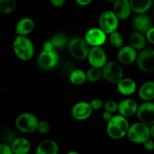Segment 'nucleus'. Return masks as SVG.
Wrapping results in <instances>:
<instances>
[{
  "mask_svg": "<svg viewBox=\"0 0 154 154\" xmlns=\"http://www.w3.org/2000/svg\"><path fill=\"white\" fill-rule=\"evenodd\" d=\"M43 50L44 51H54V50H56L55 47H54L52 41L48 40V41H46V42H44Z\"/></svg>",
  "mask_w": 154,
  "mask_h": 154,
  "instance_id": "nucleus-36",
  "label": "nucleus"
},
{
  "mask_svg": "<svg viewBox=\"0 0 154 154\" xmlns=\"http://www.w3.org/2000/svg\"><path fill=\"white\" fill-rule=\"evenodd\" d=\"M51 5L55 8H61L65 5L66 0H49Z\"/></svg>",
  "mask_w": 154,
  "mask_h": 154,
  "instance_id": "nucleus-37",
  "label": "nucleus"
},
{
  "mask_svg": "<svg viewBox=\"0 0 154 154\" xmlns=\"http://www.w3.org/2000/svg\"><path fill=\"white\" fill-rule=\"evenodd\" d=\"M147 38L143 33L135 32L129 38V45L133 47L137 51H142L147 46Z\"/></svg>",
  "mask_w": 154,
  "mask_h": 154,
  "instance_id": "nucleus-23",
  "label": "nucleus"
},
{
  "mask_svg": "<svg viewBox=\"0 0 154 154\" xmlns=\"http://www.w3.org/2000/svg\"><path fill=\"white\" fill-rule=\"evenodd\" d=\"M13 51L20 60L29 61L35 54L34 44L27 36H17L13 42Z\"/></svg>",
  "mask_w": 154,
  "mask_h": 154,
  "instance_id": "nucleus-2",
  "label": "nucleus"
},
{
  "mask_svg": "<svg viewBox=\"0 0 154 154\" xmlns=\"http://www.w3.org/2000/svg\"><path fill=\"white\" fill-rule=\"evenodd\" d=\"M150 137L154 140V125L150 126Z\"/></svg>",
  "mask_w": 154,
  "mask_h": 154,
  "instance_id": "nucleus-40",
  "label": "nucleus"
},
{
  "mask_svg": "<svg viewBox=\"0 0 154 154\" xmlns=\"http://www.w3.org/2000/svg\"><path fill=\"white\" fill-rule=\"evenodd\" d=\"M118 105L119 103L116 102L114 100H108L104 104V109L106 111L114 113L116 112H118Z\"/></svg>",
  "mask_w": 154,
  "mask_h": 154,
  "instance_id": "nucleus-30",
  "label": "nucleus"
},
{
  "mask_svg": "<svg viewBox=\"0 0 154 154\" xmlns=\"http://www.w3.org/2000/svg\"><path fill=\"white\" fill-rule=\"evenodd\" d=\"M153 77H154V72H153Z\"/></svg>",
  "mask_w": 154,
  "mask_h": 154,
  "instance_id": "nucleus-43",
  "label": "nucleus"
},
{
  "mask_svg": "<svg viewBox=\"0 0 154 154\" xmlns=\"http://www.w3.org/2000/svg\"><path fill=\"white\" fill-rule=\"evenodd\" d=\"M117 85V90L124 96H130L137 90V84L134 79L131 78H123Z\"/></svg>",
  "mask_w": 154,
  "mask_h": 154,
  "instance_id": "nucleus-20",
  "label": "nucleus"
},
{
  "mask_svg": "<svg viewBox=\"0 0 154 154\" xmlns=\"http://www.w3.org/2000/svg\"><path fill=\"white\" fill-rule=\"evenodd\" d=\"M52 41L53 44H54V47L56 48H59V49H62V48H64L65 47L68 46L69 43V39L67 37V36L63 33H58V34H56L55 36H54L52 37V39H51Z\"/></svg>",
  "mask_w": 154,
  "mask_h": 154,
  "instance_id": "nucleus-26",
  "label": "nucleus"
},
{
  "mask_svg": "<svg viewBox=\"0 0 154 154\" xmlns=\"http://www.w3.org/2000/svg\"><path fill=\"white\" fill-rule=\"evenodd\" d=\"M38 123L39 120L37 116L29 112L20 114L15 120L16 128L25 134H30L37 131Z\"/></svg>",
  "mask_w": 154,
  "mask_h": 154,
  "instance_id": "nucleus-5",
  "label": "nucleus"
},
{
  "mask_svg": "<svg viewBox=\"0 0 154 154\" xmlns=\"http://www.w3.org/2000/svg\"><path fill=\"white\" fill-rule=\"evenodd\" d=\"M113 11L120 21L127 20L131 16L132 9L129 0H117L113 3Z\"/></svg>",
  "mask_w": 154,
  "mask_h": 154,
  "instance_id": "nucleus-15",
  "label": "nucleus"
},
{
  "mask_svg": "<svg viewBox=\"0 0 154 154\" xmlns=\"http://www.w3.org/2000/svg\"><path fill=\"white\" fill-rule=\"evenodd\" d=\"M91 47L87 41L81 37H75L70 39L68 50L73 58L78 60H84L87 59Z\"/></svg>",
  "mask_w": 154,
  "mask_h": 154,
  "instance_id": "nucleus-3",
  "label": "nucleus"
},
{
  "mask_svg": "<svg viewBox=\"0 0 154 154\" xmlns=\"http://www.w3.org/2000/svg\"><path fill=\"white\" fill-rule=\"evenodd\" d=\"M131 142L134 143H144L150 138V126L141 122H135L130 125L126 135Z\"/></svg>",
  "mask_w": 154,
  "mask_h": 154,
  "instance_id": "nucleus-4",
  "label": "nucleus"
},
{
  "mask_svg": "<svg viewBox=\"0 0 154 154\" xmlns=\"http://www.w3.org/2000/svg\"><path fill=\"white\" fill-rule=\"evenodd\" d=\"M50 130H51V125H50V124L48 123L47 121H39L37 131H38L40 134H48V133H49Z\"/></svg>",
  "mask_w": 154,
  "mask_h": 154,
  "instance_id": "nucleus-31",
  "label": "nucleus"
},
{
  "mask_svg": "<svg viewBox=\"0 0 154 154\" xmlns=\"http://www.w3.org/2000/svg\"><path fill=\"white\" fill-rule=\"evenodd\" d=\"M38 65L42 70H51L58 65L60 55L56 50L46 51L42 50L38 56Z\"/></svg>",
  "mask_w": 154,
  "mask_h": 154,
  "instance_id": "nucleus-8",
  "label": "nucleus"
},
{
  "mask_svg": "<svg viewBox=\"0 0 154 154\" xmlns=\"http://www.w3.org/2000/svg\"><path fill=\"white\" fill-rule=\"evenodd\" d=\"M93 110L90 102L80 101L75 104L72 109V116L75 120L84 121L91 116Z\"/></svg>",
  "mask_w": 154,
  "mask_h": 154,
  "instance_id": "nucleus-13",
  "label": "nucleus"
},
{
  "mask_svg": "<svg viewBox=\"0 0 154 154\" xmlns=\"http://www.w3.org/2000/svg\"><path fill=\"white\" fill-rule=\"evenodd\" d=\"M132 26L135 32L146 33L153 27V21L152 18L146 13L138 14L134 18Z\"/></svg>",
  "mask_w": 154,
  "mask_h": 154,
  "instance_id": "nucleus-16",
  "label": "nucleus"
},
{
  "mask_svg": "<svg viewBox=\"0 0 154 154\" xmlns=\"http://www.w3.org/2000/svg\"><path fill=\"white\" fill-rule=\"evenodd\" d=\"M107 36L108 35L99 27H93L86 32L84 39L90 47L102 46L106 42Z\"/></svg>",
  "mask_w": 154,
  "mask_h": 154,
  "instance_id": "nucleus-11",
  "label": "nucleus"
},
{
  "mask_svg": "<svg viewBox=\"0 0 154 154\" xmlns=\"http://www.w3.org/2000/svg\"><path fill=\"white\" fill-rule=\"evenodd\" d=\"M59 145L55 140L47 139L38 145L35 154H58Z\"/></svg>",
  "mask_w": 154,
  "mask_h": 154,
  "instance_id": "nucleus-19",
  "label": "nucleus"
},
{
  "mask_svg": "<svg viewBox=\"0 0 154 154\" xmlns=\"http://www.w3.org/2000/svg\"><path fill=\"white\" fill-rule=\"evenodd\" d=\"M138 95L144 101L154 100V81H147L143 83L138 89Z\"/></svg>",
  "mask_w": 154,
  "mask_h": 154,
  "instance_id": "nucleus-22",
  "label": "nucleus"
},
{
  "mask_svg": "<svg viewBox=\"0 0 154 154\" xmlns=\"http://www.w3.org/2000/svg\"><path fill=\"white\" fill-rule=\"evenodd\" d=\"M136 115L140 122L149 126L154 125V103L144 101L140 104Z\"/></svg>",
  "mask_w": 154,
  "mask_h": 154,
  "instance_id": "nucleus-12",
  "label": "nucleus"
},
{
  "mask_svg": "<svg viewBox=\"0 0 154 154\" xmlns=\"http://www.w3.org/2000/svg\"><path fill=\"white\" fill-rule=\"evenodd\" d=\"M102 78L111 84H118L124 77L123 70L120 63L109 61L102 69Z\"/></svg>",
  "mask_w": 154,
  "mask_h": 154,
  "instance_id": "nucleus-6",
  "label": "nucleus"
},
{
  "mask_svg": "<svg viewBox=\"0 0 154 154\" xmlns=\"http://www.w3.org/2000/svg\"><path fill=\"white\" fill-rule=\"evenodd\" d=\"M109 42L111 46L115 48H121L123 46V37L119 32L116 31L109 35Z\"/></svg>",
  "mask_w": 154,
  "mask_h": 154,
  "instance_id": "nucleus-29",
  "label": "nucleus"
},
{
  "mask_svg": "<svg viewBox=\"0 0 154 154\" xmlns=\"http://www.w3.org/2000/svg\"><path fill=\"white\" fill-rule=\"evenodd\" d=\"M132 11L135 14L147 13L153 5V0H129Z\"/></svg>",
  "mask_w": 154,
  "mask_h": 154,
  "instance_id": "nucleus-24",
  "label": "nucleus"
},
{
  "mask_svg": "<svg viewBox=\"0 0 154 154\" xmlns=\"http://www.w3.org/2000/svg\"><path fill=\"white\" fill-rule=\"evenodd\" d=\"M113 116H114L112 115V113H110V112L108 111H106V110H105V111L102 113V118H103L104 120L106 121L107 122H108V121L111 120V119H112Z\"/></svg>",
  "mask_w": 154,
  "mask_h": 154,
  "instance_id": "nucleus-38",
  "label": "nucleus"
},
{
  "mask_svg": "<svg viewBox=\"0 0 154 154\" xmlns=\"http://www.w3.org/2000/svg\"><path fill=\"white\" fill-rule=\"evenodd\" d=\"M120 19L113 11H105L99 18V27L107 35H110L117 31L120 24Z\"/></svg>",
  "mask_w": 154,
  "mask_h": 154,
  "instance_id": "nucleus-7",
  "label": "nucleus"
},
{
  "mask_svg": "<svg viewBox=\"0 0 154 154\" xmlns=\"http://www.w3.org/2000/svg\"><path fill=\"white\" fill-rule=\"evenodd\" d=\"M66 154H80V153L78 152H77V151L72 150V151H69V152H68Z\"/></svg>",
  "mask_w": 154,
  "mask_h": 154,
  "instance_id": "nucleus-41",
  "label": "nucleus"
},
{
  "mask_svg": "<svg viewBox=\"0 0 154 154\" xmlns=\"http://www.w3.org/2000/svg\"><path fill=\"white\" fill-rule=\"evenodd\" d=\"M0 154H14L11 146L7 143H2L0 144Z\"/></svg>",
  "mask_w": 154,
  "mask_h": 154,
  "instance_id": "nucleus-33",
  "label": "nucleus"
},
{
  "mask_svg": "<svg viewBox=\"0 0 154 154\" xmlns=\"http://www.w3.org/2000/svg\"><path fill=\"white\" fill-rule=\"evenodd\" d=\"M130 124L127 118L121 115H114L107 122L106 131L108 135L114 140H120L127 135Z\"/></svg>",
  "mask_w": 154,
  "mask_h": 154,
  "instance_id": "nucleus-1",
  "label": "nucleus"
},
{
  "mask_svg": "<svg viewBox=\"0 0 154 154\" xmlns=\"http://www.w3.org/2000/svg\"><path fill=\"white\" fill-rule=\"evenodd\" d=\"M144 147L146 150L147 151H153L154 149V140L153 139L149 138L148 140H146L144 143Z\"/></svg>",
  "mask_w": 154,
  "mask_h": 154,
  "instance_id": "nucleus-34",
  "label": "nucleus"
},
{
  "mask_svg": "<svg viewBox=\"0 0 154 154\" xmlns=\"http://www.w3.org/2000/svg\"><path fill=\"white\" fill-rule=\"evenodd\" d=\"M69 81L74 85H81L84 84L87 79V74L83 69H75L69 74Z\"/></svg>",
  "mask_w": 154,
  "mask_h": 154,
  "instance_id": "nucleus-25",
  "label": "nucleus"
},
{
  "mask_svg": "<svg viewBox=\"0 0 154 154\" xmlns=\"http://www.w3.org/2000/svg\"><path fill=\"white\" fill-rule=\"evenodd\" d=\"M90 103L93 110H99L102 107H104L103 101L99 98H94V99L91 100Z\"/></svg>",
  "mask_w": 154,
  "mask_h": 154,
  "instance_id": "nucleus-32",
  "label": "nucleus"
},
{
  "mask_svg": "<svg viewBox=\"0 0 154 154\" xmlns=\"http://www.w3.org/2000/svg\"><path fill=\"white\" fill-rule=\"evenodd\" d=\"M87 74V79L90 82H96L102 78V69L96 67H91L86 71Z\"/></svg>",
  "mask_w": 154,
  "mask_h": 154,
  "instance_id": "nucleus-27",
  "label": "nucleus"
},
{
  "mask_svg": "<svg viewBox=\"0 0 154 154\" xmlns=\"http://www.w3.org/2000/svg\"><path fill=\"white\" fill-rule=\"evenodd\" d=\"M11 146L14 154H28L31 149V143L24 137L15 138Z\"/></svg>",
  "mask_w": 154,
  "mask_h": 154,
  "instance_id": "nucleus-21",
  "label": "nucleus"
},
{
  "mask_svg": "<svg viewBox=\"0 0 154 154\" xmlns=\"http://www.w3.org/2000/svg\"><path fill=\"white\" fill-rule=\"evenodd\" d=\"M107 2H109V3H114L117 0H105Z\"/></svg>",
  "mask_w": 154,
  "mask_h": 154,
  "instance_id": "nucleus-42",
  "label": "nucleus"
},
{
  "mask_svg": "<svg viewBox=\"0 0 154 154\" xmlns=\"http://www.w3.org/2000/svg\"><path fill=\"white\" fill-rule=\"evenodd\" d=\"M75 2L80 6H87L90 4H91V2H93V0H75Z\"/></svg>",
  "mask_w": 154,
  "mask_h": 154,
  "instance_id": "nucleus-39",
  "label": "nucleus"
},
{
  "mask_svg": "<svg viewBox=\"0 0 154 154\" xmlns=\"http://www.w3.org/2000/svg\"><path fill=\"white\" fill-rule=\"evenodd\" d=\"M16 0H0V12L2 14H11L15 10Z\"/></svg>",
  "mask_w": 154,
  "mask_h": 154,
  "instance_id": "nucleus-28",
  "label": "nucleus"
},
{
  "mask_svg": "<svg viewBox=\"0 0 154 154\" xmlns=\"http://www.w3.org/2000/svg\"><path fill=\"white\" fill-rule=\"evenodd\" d=\"M139 105L135 100L132 98H126L119 103L118 113L126 118L131 117L137 114Z\"/></svg>",
  "mask_w": 154,
  "mask_h": 154,
  "instance_id": "nucleus-17",
  "label": "nucleus"
},
{
  "mask_svg": "<svg viewBox=\"0 0 154 154\" xmlns=\"http://www.w3.org/2000/svg\"><path fill=\"white\" fill-rule=\"evenodd\" d=\"M35 29V22L30 18H23L17 21L15 26V32L17 36H27Z\"/></svg>",
  "mask_w": 154,
  "mask_h": 154,
  "instance_id": "nucleus-18",
  "label": "nucleus"
},
{
  "mask_svg": "<svg viewBox=\"0 0 154 154\" xmlns=\"http://www.w3.org/2000/svg\"><path fill=\"white\" fill-rule=\"evenodd\" d=\"M136 64L144 72H154V49L146 48L138 54Z\"/></svg>",
  "mask_w": 154,
  "mask_h": 154,
  "instance_id": "nucleus-9",
  "label": "nucleus"
},
{
  "mask_svg": "<svg viewBox=\"0 0 154 154\" xmlns=\"http://www.w3.org/2000/svg\"><path fill=\"white\" fill-rule=\"evenodd\" d=\"M87 60L91 66L102 69L108 63V56L102 46L91 47Z\"/></svg>",
  "mask_w": 154,
  "mask_h": 154,
  "instance_id": "nucleus-10",
  "label": "nucleus"
},
{
  "mask_svg": "<svg viewBox=\"0 0 154 154\" xmlns=\"http://www.w3.org/2000/svg\"><path fill=\"white\" fill-rule=\"evenodd\" d=\"M138 51L131 45H123L117 53V60L120 64L130 65L136 62L138 57Z\"/></svg>",
  "mask_w": 154,
  "mask_h": 154,
  "instance_id": "nucleus-14",
  "label": "nucleus"
},
{
  "mask_svg": "<svg viewBox=\"0 0 154 154\" xmlns=\"http://www.w3.org/2000/svg\"><path fill=\"white\" fill-rule=\"evenodd\" d=\"M147 40L151 44L154 45V27H152L147 33H145Z\"/></svg>",
  "mask_w": 154,
  "mask_h": 154,
  "instance_id": "nucleus-35",
  "label": "nucleus"
}]
</instances>
